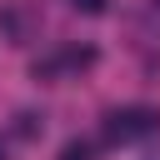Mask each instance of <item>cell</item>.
<instances>
[{
    "label": "cell",
    "mask_w": 160,
    "mask_h": 160,
    "mask_svg": "<svg viewBox=\"0 0 160 160\" xmlns=\"http://www.w3.org/2000/svg\"><path fill=\"white\" fill-rule=\"evenodd\" d=\"M160 135V110L150 105H120L105 115V140L110 145H135V140H150Z\"/></svg>",
    "instance_id": "obj_1"
},
{
    "label": "cell",
    "mask_w": 160,
    "mask_h": 160,
    "mask_svg": "<svg viewBox=\"0 0 160 160\" xmlns=\"http://www.w3.org/2000/svg\"><path fill=\"white\" fill-rule=\"evenodd\" d=\"M60 160H90V145H85V140H70V145L60 150Z\"/></svg>",
    "instance_id": "obj_2"
},
{
    "label": "cell",
    "mask_w": 160,
    "mask_h": 160,
    "mask_svg": "<svg viewBox=\"0 0 160 160\" xmlns=\"http://www.w3.org/2000/svg\"><path fill=\"white\" fill-rule=\"evenodd\" d=\"M105 5H110V0H75V10H85V15H100Z\"/></svg>",
    "instance_id": "obj_3"
},
{
    "label": "cell",
    "mask_w": 160,
    "mask_h": 160,
    "mask_svg": "<svg viewBox=\"0 0 160 160\" xmlns=\"http://www.w3.org/2000/svg\"><path fill=\"white\" fill-rule=\"evenodd\" d=\"M0 160H5V145H0Z\"/></svg>",
    "instance_id": "obj_4"
}]
</instances>
